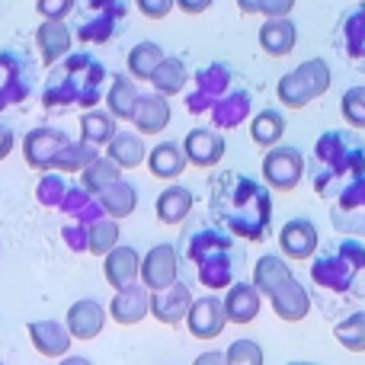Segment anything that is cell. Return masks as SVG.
Returning <instances> with one entry per match:
<instances>
[{"label":"cell","instance_id":"obj_1","mask_svg":"<svg viewBox=\"0 0 365 365\" xmlns=\"http://www.w3.org/2000/svg\"><path fill=\"white\" fill-rule=\"evenodd\" d=\"M180 272L205 289H227L240 269L244 247L234 244L227 227L212 225L208 218H192L180 240Z\"/></svg>","mask_w":365,"mask_h":365},{"label":"cell","instance_id":"obj_2","mask_svg":"<svg viewBox=\"0 0 365 365\" xmlns=\"http://www.w3.org/2000/svg\"><path fill=\"white\" fill-rule=\"evenodd\" d=\"M365 295V247L356 237L343 234L340 240L321 250L311 266V298L317 308L336 317Z\"/></svg>","mask_w":365,"mask_h":365},{"label":"cell","instance_id":"obj_3","mask_svg":"<svg viewBox=\"0 0 365 365\" xmlns=\"http://www.w3.org/2000/svg\"><path fill=\"white\" fill-rule=\"evenodd\" d=\"M208 212L234 234L247 240H266L272 225V202L266 186L247 173L225 170L212 180L208 189Z\"/></svg>","mask_w":365,"mask_h":365},{"label":"cell","instance_id":"obj_4","mask_svg":"<svg viewBox=\"0 0 365 365\" xmlns=\"http://www.w3.org/2000/svg\"><path fill=\"white\" fill-rule=\"evenodd\" d=\"M109 71L96 61L93 55L81 51V55H64L55 61L48 81L42 87V103L51 113H71V109H93L96 103L106 96Z\"/></svg>","mask_w":365,"mask_h":365},{"label":"cell","instance_id":"obj_5","mask_svg":"<svg viewBox=\"0 0 365 365\" xmlns=\"http://www.w3.org/2000/svg\"><path fill=\"white\" fill-rule=\"evenodd\" d=\"M362 170H365V141L359 135L346 132V128L321 135L308 167L311 182H314L321 199L334 202Z\"/></svg>","mask_w":365,"mask_h":365},{"label":"cell","instance_id":"obj_6","mask_svg":"<svg viewBox=\"0 0 365 365\" xmlns=\"http://www.w3.org/2000/svg\"><path fill=\"white\" fill-rule=\"evenodd\" d=\"M128 0H77L74 4V36L81 42H109L119 36V26L125 23Z\"/></svg>","mask_w":365,"mask_h":365},{"label":"cell","instance_id":"obj_7","mask_svg":"<svg viewBox=\"0 0 365 365\" xmlns=\"http://www.w3.org/2000/svg\"><path fill=\"white\" fill-rule=\"evenodd\" d=\"M36 64L16 48H0V113L29 100Z\"/></svg>","mask_w":365,"mask_h":365},{"label":"cell","instance_id":"obj_8","mask_svg":"<svg viewBox=\"0 0 365 365\" xmlns=\"http://www.w3.org/2000/svg\"><path fill=\"white\" fill-rule=\"evenodd\" d=\"M330 221H334V227L340 234H349V237H365V177H362V173L334 199Z\"/></svg>","mask_w":365,"mask_h":365},{"label":"cell","instance_id":"obj_9","mask_svg":"<svg viewBox=\"0 0 365 365\" xmlns=\"http://www.w3.org/2000/svg\"><path fill=\"white\" fill-rule=\"evenodd\" d=\"M304 177V154L292 145H272L263 160V180L266 186L292 192Z\"/></svg>","mask_w":365,"mask_h":365},{"label":"cell","instance_id":"obj_10","mask_svg":"<svg viewBox=\"0 0 365 365\" xmlns=\"http://www.w3.org/2000/svg\"><path fill=\"white\" fill-rule=\"evenodd\" d=\"M227 324V311H225V298L218 295H202L189 304L186 314V327L195 340H215Z\"/></svg>","mask_w":365,"mask_h":365},{"label":"cell","instance_id":"obj_11","mask_svg":"<svg viewBox=\"0 0 365 365\" xmlns=\"http://www.w3.org/2000/svg\"><path fill=\"white\" fill-rule=\"evenodd\" d=\"M180 279V250L173 244H158L148 250V257L141 259V282L151 292L167 289L170 282Z\"/></svg>","mask_w":365,"mask_h":365},{"label":"cell","instance_id":"obj_12","mask_svg":"<svg viewBox=\"0 0 365 365\" xmlns=\"http://www.w3.org/2000/svg\"><path fill=\"white\" fill-rule=\"evenodd\" d=\"M269 302H272V311H276L282 321L298 324V321H304L311 311V292L304 289L295 276H289L269 292Z\"/></svg>","mask_w":365,"mask_h":365},{"label":"cell","instance_id":"obj_13","mask_svg":"<svg viewBox=\"0 0 365 365\" xmlns=\"http://www.w3.org/2000/svg\"><path fill=\"white\" fill-rule=\"evenodd\" d=\"M151 314V295H148V285H122V289H115V298L113 304H109V317H113L115 324H122V327H132V324L145 321V317Z\"/></svg>","mask_w":365,"mask_h":365},{"label":"cell","instance_id":"obj_14","mask_svg":"<svg viewBox=\"0 0 365 365\" xmlns=\"http://www.w3.org/2000/svg\"><path fill=\"white\" fill-rule=\"evenodd\" d=\"M189 304H192V289L186 282H180V279L170 282L167 289L151 292V314L160 324H170V327L182 324V317L189 314Z\"/></svg>","mask_w":365,"mask_h":365},{"label":"cell","instance_id":"obj_15","mask_svg":"<svg viewBox=\"0 0 365 365\" xmlns=\"http://www.w3.org/2000/svg\"><path fill=\"white\" fill-rule=\"evenodd\" d=\"M68 135L61 132V128H36V132H29L23 138V154H26V164L36 167V170H48L51 160H55V154L61 151L64 145H68Z\"/></svg>","mask_w":365,"mask_h":365},{"label":"cell","instance_id":"obj_16","mask_svg":"<svg viewBox=\"0 0 365 365\" xmlns=\"http://www.w3.org/2000/svg\"><path fill=\"white\" fill-rule=\"evenodd\" d=\"M317 244H321V234L311 218H292L279 231V247L289 259H308L317 250Z\"/></svg>","mask_w":365,"mask_h":365},{"label":"cell","instance_id":"obj_17","mask_svg":"<svg viewBox=\"0 0 365 365\" xmlns=\"http://www.w3.org/2000/svg\"><path fill=\"white\" fill-rule=\"evenodd\" d=\"M68 330L74 340H96L106 327V308L93 298H81L68 308Z\"/></svg>","mask_w":365,"mask_h":365},{"label":"cell","instance_id":"obj_18","mask_svg":"<svg viewBox=\"0 0 365 365\" xmlns=\"http://www.w3.org/2000/svg\"><path fill=\"white\" fill-rule=\"evenodd\" d=\"M182 151H186L189 164L215 167L225 158V135H218L215 128H192V132L182 138Z\"/></svg>","mask_w":365,"mask_h":365},{"label":"cell","instance_id":"obj_19","mask_svg":"<svg viewBox=\"0 0 365 365\" xmlns=\"http://www.w3.org/2000/svg\"><path fill=\"white\" fill-rule=\"evenodd\" d=\"M29 340L42 356H48V359H61V356H68L74 336H71L68 324L51 321L48 317V321H32L29 324Z\"/></svg>","mask_w":365,"mask_h":365},{"label":"cell","instance_id":"obj_20","mask_svg":"<svg viewBox=\"0 0 365 365\" xmlns=\"http://www.w3.org/2000/svg\"><path fill=\"white\" fill-rule=\"evenodd\" d=\"M36 45H38L42 61L55 64V61H61L71 51V45H74V29H71L64 19H45L36 32Z\"/></svg>","mask_w":365,"mask_h":365},{"label":"cell","instance_id":"obj_21","mask_svg":"<svg viewBox=\"0 0 365 365\" xmlns=\"http://www.w3.org/2000/svg\"><path fill=\"white\" fill-rule=\"evenodd\" d=\"M132 125L138 128L141 135H158L170 125V103H167L164 93H148V96H138V106H135V115H132Z\"/></svg>","mask_w":365,"mask_h":365},{"label":"cell","instance_id":"obj_22","mask_svg":"<svg viewBox=\"0 0 365 365\" xmlns=\"http://www.w3.org/2000/svg\"><path fill=\"white\" fill-rule=\"evenodd\" d=\"M103 259H106V263H103V276H106V282L113 285V289H122V285L135 282V279L141 276V257L135 247L115 244Z\"/></svg>","mask_w":365,"mask_h":365},{"label":"cell","instance_id":"obj_23","mask_svg":"<svg viewBox=\"0 0 365 365\" xmlns=\"http://www.w3.org/2000/svg\"><path fill=\"white\" fill-rule=\"evenodd\" d=\"M298 42V29L289 16H266L259 29V48L272 58H285Z\"/></svg>","mask_w":365,"mask_h":365},{"label":"cell","instance_id":"obj_24","mask_svg":"<svg viewBox=\"0 0 365 365\" xmlns=\"http://www.w3.org/2000/svg\"><path fill=\"white\" fill-rule=\"evenodd\" d=\"M225 311H227V321L250 324L259 314V289L250 282H231L225 292Z\"/></svg>","mask_w":365,"mask_h":365},{"label":"cell","instance_id":"obj_25","mask_svg":"<svg viewBox=\"0 0 365 365\" xmlns=\"http://www.w3.org/2000/svg\"><path fill=\"white\" fill-rule=\"evenodd\" d=\"M186 164H189V158L177 141H160V145H154L151 154H148V170L158 180H177L180 173L186 170Z\"/></svg>","mask_w":365,"mask_h":365},{"label":"cell","instance_id":"obj_26","mask_svg":"<svg viewBox=\"0 0 365 365\" xmlns=\"http://www.w3.org/2000/svg\"><path fill=\"white\" fill-rule=\"evenodd\" d=\"M138 83H132L128 74H113L109 77V90H106V109L115 119L132 122L135 106H138Z\"/></svg>","mask_w":365,"mask_h":365},{"label":"cell","instance_id":"obj_27","mask_svg":"<svg viewBox=\"0 0 365 365\" xmlns=\"http://www.w3.org/2000/svg\"><path fill=\"white\" fill-rule=\"evenodd\" d=\"M135 205H138V189H135L132 182H125V180L109 182V186L100 192V208L115 221L128 218V215L135 212Z\"/></svg>","mask_w":365,"mask_h":365},{"label":"cell","instance_id":"obj_28","mask_svg":"<svg viewBox=\"0 0 365 365\" xmlns=\"http://www.w3.org/2000/svg\"><path fill=\"white\" fill-rule=\"evenodd\" d=\"M106 154L122 167V170H135V167L145 164V158H148L145 138H141V132H138V135H132V132H115L113 141L106 145Z\"/></svg>","mask_w":365,"mask_h":365},{"label":"cell","instance_id":"obj_29","mask_svg":"<svg viewBox=\"0 0 365 365\" xmlns=\"http://www.w3.org/2000/svg\"><path fill=\"white\" fill-rule=\"evenodd\" d=\"M158 218L164 225H182L192 212V192L186 186H167L164 192L158 195V205H154Z\"/></svg>","mask_w":365,"mask_h":365},{"label":"cell","instance_id":"obj_30","mask_svg":"<svg viewBox=\"0 0 365 365\" xmlns=\"http://www.w3.org/2000/svg\"><path fill=\"white\" fill-rule=\"evenodd\" d=\"M340 45L353 61H365V4L340 19Z\"/></svg>","mask_w":365,"mask_h":365},{"label":"cell","instance_id":"obj_31","mask_svg":"<svg viewBox=\"0 0 365 365\" xmlns=\"http://www.w3.org/2000/svg\"><path fill=\"white\" fill-rule=\"evenodd\" d=\"M186 83H189V74H186V64H182V58H170V55H164V61L154 68V74H151V87L158 90V93H164V96H177L186 90Z\"/></svg>","mask_w":365,"mask_h":365},{"label":"cell","instance_id":"obj_32","mask_svg":"<svg viewBox=\"0 0 365 365\" xmlns=\"http://www.w3.org/2000/svg\"><path fill=\"white\" fill-rule=\"evenodd\" d=\"M115 135V115L109 109H87L81 115V138L96 148H106Z\"/></svg>","mask_w":365,"mask_h":365},{"label":"cell","instance_id":"obj_33","mask_svg":"<svg viewBox=\"0 0 365 365\" xmlns=\"http://www.w3.org/2000/svg\"><path fill=\"white\" fill-rule=\"evenodd\" d=\"M285 135V119L279 109H259L250 122V138L257 148H272L279 145Z\"/></svg>","mask_w":365,"mask_h":365},{"label":"cell","instance_id":"obj_34","mask_svg":"<svg viewBox=\"0 0 365 365\" xmlns=\"http://www.w3.org/2000/svg\"><path fill=\"white\" fill-rule=\"evenodd\" d=\"M100 158V151H96V145H90V141H68V145L61 148V151L55 154V160H51V167L61 173H81L87 164H93V160Z\"/></svg>","mask_w":365,"mask_h":365},{"label":"cell","instance_id":"obj_35","mask_svg":"<svg viewBox=\"0 0 365 365\" xmlns=\"http://www.w3.org/2000/svg\"><path fill=\"white\" fill-rule=\"evenodd\" d=\"M115 180H122V167L115 164L113 158H96L93 164H87L81 170V186L87 189L90 195H100L103 189L109 186V182H115Z\"/></svg>","mask_w":365,"mask_h":365},{"label":"cell","instance_id":"obj_36","mask_svg":"<svg viewBox=\"0 0 365 365\" xmlns=\"http://www.w3.org/2000/svg\"><path fill=\"white\" fill-rule=\"evenodd\" d=\"M247 113H250V93H244V90H237V87L227 90V93L212 106V115H215V122H218L221 128L237 125Z\"/></svg>","mask_w":365,"mask_h":365},{"label":"cell","instance_id":"obj_37","mask_svg":"<svg viewBox=\"0 0 365 365\" xmlns=\"http://www.w3.org/2000/svg\"><path fill=\"white\" fill-rule=\"evenodd\" d=\"M164 61V48L158 42H138L132 51H128V74L135 81H151L154 68Z\"/></svg>","mask_w":365,"mask_h":365},{"label":"cell","instance_id":"obj_38","mask_svg":"<svg viewBox=\"0 0 365 365\" xmlns=\"http://www.w3.org/2000/svg\"><path fill=\"white\" fill-rule=\"evenodd\" d=\"M298 81L304 83V90L311 93V100H317V96H324L330 90V64L324 61V58H308V61H302L295 68Z\"/></svg>","mask_w":365,"mask_h":365},{"label":"cell","instance_id":"obj_39","mask_svg":"<svg viewBox=\"0 0 365 365\" xmlns=\"http://www.w3.org/2000/svg\"><path fill=\"white\" fill-rule=\"evenodd\" d=\"M334 336L349 353H365V311H353L343 321H336Z\"/></svg>","mask_w":365,"mask_h":365},{"label":"cell","instance_id":"obj_40","mask_svg":"<svg viewBox=\"0 0 365 365\" xmlns=\"http://www.w3.org/2000/svg\"><path fill=\"white\" fill-rule=\"evenodd\" d=\"M289 276H292V269L285 266V259H279V257H259V263L253 266V285L259 289V295H269V292Z\"/></svg>","mask_w":365,"mask_h":365},{"label":"cell","instance_id":"obj_41","mask_svg":"<svg viewBox=\"0 0 365 365\" xmlns=\"http://www.w3.org/2000/svg\"><path fill=\"white\" fill-rule=\"evenodd\" d=\"M115 244H119V225H115V218H96L87 227V250L93 257H106Z\"/></svg>","mask_w":365,"mask_h":365},{"label":"cell","instance_id":"obj_42","mask_svg":"<svg viewBox=\"0 0 365 365\" xmlns=\"http://www.w3.org/2000/svg\"><path fill=\"white\" fill-rule=\"evenodd\" d=\"M276 96H279V103H285V109H304L311 103V93L304 90V83L298 81L295 71H289V74L279 81Z\"/></svg>","mask_w":365,"mask_h":365},{"label":"cell","instance_id":"obj_43","mask_svg":"<svg viewBox=\"0 0 365 365\" xmlns=\"http://www.w3.org/2000/svg\"><path fill=\"white\" fill-rule=\"evenodd\" d=\"M225 356L231 365H263L266 362V353L257 340H234Z\"/></svg>","mask_w":365,"mask_h":365},{"label":"cell","instance_id":"obj_44","mask_svg":"<svg viewBox=\"0 0 365 365\" xmlns=\"http://www.w3.org/2000/svg\"><path fill=\"white\" fill-rule=\"evenodd\" d=\"M343 119L353 128H365V87H353L343 93Z\"/></svg>","mask_w":365,"mask_h":365},{"label":"cell","instance_id":"obj_45","mask_svg":"<svg viewBox=\"0 0 365 365\" xmlns=\"http://www.w3.org/2000/svg\"><path fill=\"white\" fill-rule=\"evenodd\" d=\"M68 186L71 182H64L61 177H45L38 182V199L48 202V205H61L64 195H68Z\"/></svg>","mask_w":365,"mask_h":365},{"label":"cell","instance_id":"obj_46","mask_svg":"<svg viewBox=\"0 0 365 365\" xmlns=\"http://www.w3.org/2000/svg\"><path fill=\"white\" fill-rule=\"evenodd\" d=\"M74 4L77 0H38L36 10L42 13V19H64L74 13Z\"/></svg>","mask_w":365,"mask_h":365},{"label":"cell","instance_id":"obj_47","mask_svg":"<svg viewBox=\"0 0 365 365\" xmlns=\"http://www.w3.org/2000/svg\"><path fill=\"white\" fill-rule=\"evenodd\" d=\"M173 6H177V0H138V10L148 19H164Z\"/></svg>","mask_w":365,"mask_h":365},{"label":"cell","instance_id":"obj_48","mask_svg":"<svg viewBox=\"0 0 365 365\" xmlns=\"http://www.w3.org/2000/svg\"><path fill=\"white\" fill-rule=\"evenodd\" d=\"M295 0H259V13L263 16H289Z\"/></svg>","mask_w":365,"mask_h":365},{"label":"cell","instance_id":"obj_49","mask_svg":"<svg viewBox=\"0 0 365 365\" xmlns=\"http://www.w3.org/2000/svg\"><path fill=\"white\" fill-rule=\"evenodd\" d=\"M212 4H215V0H177V6H180L182 13H189V16H195V13H205Z\"/></svg>","mask_w":365,"mask_h":365},{"label":"cell","instance_id":"obj_50","mask_svg":"<svg viewBox=\"0 0 365 365\" xmlns=\"http://www.w3.org/2000/svg\"><path fill=\"white\" fill-rule=\"evenodd\" d=\"M13 145H16V138H13V132L6 125H0V160L6 158V154L13 151Z\"/></svg>","mask_w":365,"mask_h":365},{"label":"cell","instance_id":"obj_51","mask_svg":"<svg viewBox=\"0 0 365 365\" xmlns=\"http://www.w3.org/2000/svg\"><path fill=\"white\" fill-rule=\"evenodd\" d=\"M208 362H212V365H221V362H227V356H225V353H202L199 359H195V365H208Z\"/></svg>","mask_w":365,"mask_h":365},{"label":"cell","instance_id":"obj_52","mask_svg":"<svg viewBox=\"0 0 365 365\" xmlns=\"http://www.w3.org/2000/svg\"><path fill=\"white\" fill-rule=\"evenodd\" d=\"M237 6L244 13H259V0H237Z\"/></svg>","mask_w":365,"mask_h":365}]
</instances>
